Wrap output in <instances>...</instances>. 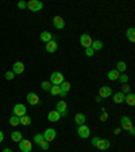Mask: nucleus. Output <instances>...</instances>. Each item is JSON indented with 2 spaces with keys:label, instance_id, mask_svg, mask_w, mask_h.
Here are the masks:
<instances>
[{
  "label": "nucleus",
  "instance_id": "nucleus-1",
  "mask_svg": "<svg viewBox=\"0 0 135 152\" xmlns=\"http://www.w3.org/2000/svg\"><path fill=\"white\" fill-rule=\"evenodd\" d=\"M65 82V76L62 75L61 72H53L50 76V83L53 86H61V83Z\"/></svg>",
  "mask_w": 135,
  "mask_h": 152
},
{
  "label": "nucleus",
  "instance_id": "nucleus-17",
  "mask_svg": "<svg viewBox=\"0 0 135 152\" xmlns=\"http://www.w3.org/2000/svg\"><path fill=\"white\" fill-rule=\"evenodd\" d=\"M57 49H58V44H57L56 41H53V39L46 44V50L49 52V53H54Z\"/></svg>",
  "mask_w": 135,
  "mask_h": 152
},
{
  "label": "nucleus",
  "instance_id": "nucleus-11",
  "mask_svg": "<svg viewBox=\"0 0 135 152\" xmlns=\"http://www.w3.org/2000/svg\"><path fill=\"white\" fill-rule=\"evenodd\" d=\"M111 95H112V90H111V87H108V86L100 87V90H99V96H100V98H108V96H111Z\"/></svg>",
  "mask_w": 135,
  "mask_h": 152
},
{
  "label": "nucleus",
  "instance_id": "nucleus-18",
  "mask_svg": "<svg viewBox=\"0 0 135 152\" xmlns=\"http://www.w3.org/2000/svg\"><path fill=\"white\" fill-rule=\"evenodd\" d=\"M85 121H87V118H85L84 113H77L74 115V122L77 124V125H84Z\"/></svg>",
  "mask_w": 135,
  "mask_h": 152
},
{
  "label": "nucleus",
  "instance_id": "nucleus-12",
  "mask_svg": "<svg viewBox=\"0 0 135 152\" xmlns=\"http://www.w3.org/2000/svg\"><path fill=\"white\" fill-rule=\"evenodd\" d=\"M110 145H111V142H110V140H107V139H99L97 144H96V147H97L100 151H105V149H108Z\"/></svg>",
  "mask_w": 135,
  "mask_h": 152
},
{
  "label": "nucleus",
  "instance_id": "nucleus-13",
  "mask_svg": "<svg viewBox=\"0 0 135 152\" xmlns=\"http://www.w3.org/2000/svg\"><path fill=\"white\" fill-rule=\"evenodd\" d=\"M53 25H54L56 28L62 30V28L65 27V20L62 19V16H54L53 18Z\"/></svg>",
  "mask_w": 135,
  "mask_h": 152
},
{
  "label": "nucleus",
  "instance_id": "nucleus-36",
  "mask_svg": "<svg viewBox=\"0 0 135 152\" xmlns=\"http://www.w3.org/2000/svg\"><path fill=\"white\" fill-rule=\"evenodd\" d=\"M49 144H50V142H47L46 140H45V141L42 142V144H41V145H39V147H41L42 149H45V151H46V149H49Z\"/></svg>",
  "mask_w": 135,
  "mask_h": 152
},
{
  "label": "nucleus",
  "instance_id": "nucleus-6",
  "mask_svg": "<svg viewBox=\"0 0 135 152\" xmlns=\"http://www.w3.org/2000/svg\"><path fill=\"white\" fill-rule=\"evenodd\" d=\"M26 113H27V109H26L25 104L18 103V104L14 106V115H16V117H22V115H26Z\"/></svg>",
  "mask_w": 135,
  "mask_h": 152
},
{
  "label": "nucleus",
  "instance_id": "nucleus-38",
  "mask_svg": "<svg viewBox=\"0 0 135 152\" xmlns=\"http://www.w3.org/2000/svg\"><path fill=\"white\" fill-rule=\"evenodd\" d=\"M100 120H101V121H107V120H108V114L105 113V111H103V114H101Z\"/></svg>",
  "mask_w": 135,
  "mask_h": 152
},
{
  "label": "nucleus",
  "instance_id": "nucleus-14",
  "mask_svg": "<svg viewBox=\"0 0 135 152\" xmlns=\"http://www.w3.org/2000/svg\"><path fill=\"white\" fill-rule=\"evenodd\" d=\"M23 71H25V64L22 61H16L12 65V72L15 75H20V73H23Z\"/></svg>",
  "mask_w": 135,
  "mask_h": 152
},
{
  "label": "nucleus",
  "instance_id": "nucleus-34",
  "mask_svg": "<svg viewBox=\"0 0 135 152\" xmlns=\"http://www.w3.org/2000/svg\"><path fill=\"white\" fill-rule=\"evenodd\" d=\"M4 76H6L7 80H12L14 77H15V73H14L12 71H8V72H6V75H4Z\"/></svg>",
  "mask_w": 135,
  "mask_h": 152
},
{
  "label": "nucleus",
  "instance_id": "nucleus-10",
  "mask_svg": "<svg viewBox=\"0 0 135 152\" xmlns=\"http://www.w3.org/2000/svg\"><path fill=\"white\" fill-rule=\"evenodd\" d=\"M26 99H27V102H28L30 104H32V106H35V104H38L39 102H41L39 96H38L35 92H28L27 96H26Z\"/></svg>",
  "mask_w": 135,
  "mask_h": 152
},
{
  "label": "nucleus",
  "instance_id": "nucleus-21",
  "mask_svg": "<svg viewBox=\"0 0 135 152\" xmlns=\"http://www.w3.org/2000/svg\"><path fill=\"white\" fill-rule=\"evenodd\" d=\"M11 139H12V141L19 142V141H22L23 140V136H22V133L19 132V130H15V132L11 133Z\"/></svg>",
  "mask_w": 135,
  "mask_h": 152
},
{
  "label": "nucleus",
  "instance_id": "nucleus-24",
  "mask_svg": "<svg viewBox=\"0 0 135 152\" xmlns=\"http://www.w3.org/2000/svg\"><path fill=\"white\" fill-rule=\"evenodd\" d=\"M53 39V37H51V33H49V31H43V33H41V41H43V42H49V41H51Z\"/></svg>",
  "mask_w": 135,
  "mask_h": 152
},
{
  "label": "nucleus",
  "instance_id": "nucleus-26",
  "mask_svg": "<svg viewBox=\"0 0 135 152\" xmlns=\"http://www.w3.org/2000/svg\"><path fill=\"white\" fill-rule=\"evenodd\" d=\"M126 69H127V64L124 63V61H119V63L116 64V71L119 73H123Z\"/></svg>",
  "mask_w": 135,
  "mask_h": 152
},
{
  "label": "nucleus",
  "instance_id": "nucleus-9",
  "mask_svg": "<svg viewBox=\"0 0 135 152\" xmlns=\"http://www.w3.org/2000/svg\"><path fill=\"white\" fill-rule=\"evenodd\" d=\"M120 124H122V129L123 130H130L131 128H134V125H132V122H131V118L127 117V115L122 117V120H120Z\"/></svg>",
  "mask_w": 135,
  "mask_h": 152
},
{
  "label": "nucleus",
  "instance_id": "nucleus-40",
  "mask_svg": "<svg viewBox=\"0 0 135 152\" xmlns=\"http://www.w3.org/2000/svg\"><path fill=\"white\" fill-rule=\"evenodd\" d=\"M129 132H130V134H131V136H134V134H135V128H131Z\"/></svg>",
  "mask_w": 135,
  "mask_h": 152
},
{
  "label": "nucleus",
  "instance_id": "nucleus-28",
  "mask_svg": "<svg viewBox=\"0 0 135 152\" xmlns=\"http://www.w3.org/2000/svg\"><path fill=\"white\" fill-rule=\"evenodd\" d=\"M34 141H35V144H37V145H41L42 142L45 141L43 134H41V133H37V134L34 136Z\"/></svg>",
  "mask_w": 135,
  "mask_h": 152
},
{
  "label": "nucleus",
  "instance_id": "nucleus-5",
  "mask_svg": "<svg viewBox=\"0 0 135 152\" xmlns=\"http://www.w3.org/2000/svg\"><path fill=\"white\" fill-rule=\"evenodd\" d=\"M56 109L62 117H66V115H68V103H66L65 101L57 102V107Z\"/></svg>",
  "mask_w": 135,
  "mask_h": 152
},
{
  "label": "nucleus",
  "instance_id": "nucleus-33",
  "mask_svg": "<svg viewBox=\"0 0 135 152\" xmlns=\"http://www.w3.org/2000/svg\"><path fill=\"white\" fill-rule=\"evenodd\" d=\"M130 90H131V87H130V86H129V83H126V84H123V86H122V92H123V94H124V95H126V94H129V92H130Z\"/></svg>",
  "mask_w": 135,
  "mask_h": 152
},
{
  "label": "nucleus",
  "instance_id": "nucleus-7",
  "mask_svg": "<svg viewBox=\"0 0 135 152\" xmlns=\"http://www.w3.org/2000/svg\"><path fill=\"white\" fill-rule=\"evenodd\" d=\"M92 42H93V39L91 38V35H88V34H82L81 37H80V44H81V46L82 48H91V45H92Z\"/></svg>",
  "mask_w": 135,
  "mask_h": 152
},
{
  "label": "nucleus",
  "instance_id": "nucleus-3",
  "mask_svg": "<svg viewBox=\"0 0 135 152\" xmlns=\"http://www.w3.org/2000/svg\"><path fill=\"white\" fill-rule=\"evenodd\" d=\"M77 134H79L81 139H88L89 134H91V129H89V126H87V125H79V128H77Z\"/></svg>",
  "mask_w": 135,
  "mask_h": 152
},
{
  "label": "nucleus",
  "instance_id": "nucleus-8",
  "mask_svg": "<svg viewBox=\"0 0 135 152\" xmlns=\"http://www.w3.org/2000/svg\"><path fill=\"white\" fill-rule=\"evenodd\" d=\"M19 149L22 152H30L32 149V144L30 140H22L19 141Z\"/></svg>",
  "mask_w": 135,
  "mask_h": 152
},
{
  "label": "nucleus",
  "instance_id": "nucleus-32",
  "mask_svg": "<svg viewBox=\"0 0 135 152\" xmlns=\"http://www.w3.org/2000/svg\"><path fill=\"white\" fill-rule=\"evenodd\" d=\"M41 87L45 90V91H49V90L51 88V83H50V82H42Z\"/></svg>",
  "mask_w": 135,
  "mask_h": 152
},
{
  "label": "nucleus",
  "instance_id": "nucleus-22",
  "mask_svg": "<svg viewBox=\"0 0 135 152\" xmlns=\"http://www.w3.org/2000/svg\"><path fill=\"white\" fill-rule=\"evenodd\" d=\"M119 76H120V73L118 72L116 69H111L110 72H108L107 77H108L110 80H112V82H113V80H118V79H119Z\"/></svg>",
  "mask_w": 135,
  "mask_h": 152
},
{
  "label": "nucleus",
  "instance_id": "nucleus-23",
  "mask_svg": "<svg viewBox=\"0 0 135 152\" xmlns=\"http://www.w3.org/2000/svg\"><path fill=\"white\" fill-rule=\"evenodd\" d=\"M91 48L93 49V50H100V49H103V41H100V39H95V41L92 42Z\"/></svg>",
  "mask_w": 135,
  "mask_h": 152
},
{
  "label": "nucleus",
  "instance_id": "nucleus-30",
  "mask_svg": "<svg viewBox=\"0 0 135 152\" xmlns=\"http://www.w3.org/2000/svg\"><path fill=\"white\" fill-rule=\"evenodd\" d=\"M9 125H12V126H16V125H19V117H16V115H12V117L9 118Z\"/></svg>",
  "mask_w": 135,
  "mask_h": 152
},
{
  "label": "nucleus",
  "instance_id": "nucleus-25",
  "mask_svg": "<svg viewBox=\"0 0 135 152\" xmlns=\"http://www.w3.org/2000/svg\"><path fill=\"white\" fill-rule=\"evenodd\" d=\"M19 124H22V125L27 126V125L31 124V118L28 117V115H22V117H19Z\"/></svg>",
  "mask_w": 135,
  "mask_h": 152
},
{
  "label": "nucleus",
  "instance_id": "nucleus-16",
  "mask_svg": "<svg viewBox=\"0 0 135 152\" xmlns=\"http://www.w3.org/2000/svg\"><path fill=\"white\" fill-rule=\"evenodd\" d=\"M112 101H113V103H116V104L123 103V102H124V94H123L122 91H119V92H115V94H113V98H112Z\"/></svg>",
  "mask_w": 135,
  "mask_h": 152
},
{
  "label": "nucleus",
  "instance_id": "nucleus-35",
  "mask_svg": "<svg viewBox=\"0 0 135 152\" xmlns=\"http://www.w3.org/2000/svg\"><path fill=\"white\" fill-rule=\"evenodd\" d=\"M85 54H87L88 57H92L95 54V50L92 49V48H87V49H85Z\"/></svg>",
  "mask_w": 135,
  "mask_h": 152
},
{
  "label": "nucleus",
  "instance_id": "nucleus-19",
  "mask_svg": "<svg viewBox=\"0 0 135 152\" xmlns=\"http://www.w3.org/2000/svg\"><path fill=\"white\" fill-rule=\"evenodd\" d=\"M124 102H126L129 106H134L135 104V95L132 92H129V94L124 95Z\"/></svg>",
  "mask_w": 135,
  "mask_h": 152
},
{
  "label": "nucleus",
  "instance_id": "nucleus-4",
  "mask_svg": "<svg viewBox=\"0 0 135 152\" xmlns=\"http://www.w3.org/2000/svg\"><path fill=\"white\" fill-rule=\"evenodd\" d=\"M56 137H57V132H56V129H53V128H49V129L45 130V133H43V139L46 140L47 142L54 141V140H56Z\"/></svg>",
  "mask_w": 135,
  "mask_h": 152
},
{
  "label": "nucleus",
  "instance_id": "nucleus-45",
  "mask_svg": "<svg viewBox=\"0 0 135 152\" xmlns=\"http://www.w3.org/2000/svg\"><path fill=\"white\" fill-rule=\"evenodd\" d=\"M95 101H96V102H100L101 98H100V96H96V99H95Z\"/></svg>",
  "mask_w": 135,
  "mask_h": 152
},
{
  "label": "nucleus",
  "instance_id": "nucleus-20",
  "mask_svg": "<svg viewBox=\"0 0 135 152\" xmlns=\"http://www.w3.org/2000/svg\"><path fill=\"white\" fill-rule=\"evenodd\" d=\"M126 35L129 38L130 42H135V28L134 27H129L126 31Z\"/></svg>",
  "mask_w": 135,
  "mask_h": 152
},
{
  "label": "nucleus",
  "instance_id": "nucleus-15",
  "mask_svg": "<svg viewBox=\"0 0 135 152\" xmlns=\"http://www.w3.org/2000/svg\"><path fill=\"white\" fill-rule=\"evenodd\" d=\"M47 120L50 121V122H57L58 120H61V114L57 110H51L50 113L47 114Z\"/></svg>",
  "mask_w": 135,
  "mask_h": 152
},
{
  "label": "nucleus",
  "instance_id": "nucleus-31",
  "mask_svg": "<svg viewBox=\"0 0 135 152\" xmlns=\"http://www.w3.org/2000/svg\"><path fill=\"white\" fill-rule=\"evenodd\" d=\"M118 80H119L122 84H126V83H129V76H127L126 73H122V75L119 76V79H118Z\"/></svg>",
  "mask_w": 135,
  "mask_h": 152
},
{
  "label": "nucleus",
  "instance_id": "nucleus-42",
  "mask_svg": "<svg viewBox=\"0 0 135 152\" xmlns=\"http://www.w3.org/2000/svg\"><path fill=\"white\" fill-rule=\"evenodd\" d=\"M3 139H4V134H3V132H1V130H0V142L3 141Z\"/></svg>",
  "mask_w": 135,
  "mask_h": 152
},
{
  "label": "nucleus",
  "instance_id": "nucleus-37",
  "mask_svg": "<svg viewBox=\"0 0 135 152\" xmlns=\"http://www.w3.org/2000/svg\"><path fill=\"white\" fill-rule=\"evenodd\" d=\"M18 7L20 10H23V8H26V7H27V3H26V1H19L18 3Z\"/></svg>",
  "mask_w": 135,
  "mask_h": 152
},
{
  "label": "nucleus",
  "instance_id": "nucleus-43",
  "mask_svg": "<svg viewBox=\"0 0 135 152\" xmlns=\"http://www.w3.org/2000/svg\"><path fill=\"white\" fill-rule=\"evenodd\" d=\"M65 95H66V92H64L62 90H61V94H60V96H62V98H64V96H65Z\"/></svg>",
  "mask_w": 135,
  "mask_h": 152
},
{
  "label": "nucleus",
  "instance_id": "nucleus-27",
  "mask_svg": "<svg viewBox=\"0 0 135 152\" xmlns=\"http://www.w3.org/2000/svg\"><path fill=\"white\" fill-rule=\"evenodd\" d=\"M50 91V94L53 95V96H57V95L61 94V87L60 86H51V88L49 90Z\"/></svg>",
  "mask_w": 135,
  "mask_h": 152
},
{
  "label": "nucleus",
  "instance_id": "nucleus-29",
  "mask_svg": "<svg viewBox=\"0 0 135 152\" xmlns=\"http://www.w3.org/2000/svg\"><path fill=\"white\" fill-rule=\"evenodd\" d=\"M60 87H61V90H62L64 92H66V94H68V91L70 90V87H72V86H70V83H69V82H66V80H65V82L61 83Z\"/></svg>",
  "mask_w": 135,
  "mask_h": 152
},
{
  "label": "nucleus",
  "instance_id": "nucleus-41",
  "mask_svg": "<svg viewBox=\"0 0 135 152\" xmlns=\"http://www.w3.org/2000/svg\"><path fill=\"white\" fill-rule=\"evenodd\" d=\"M120 132H122V129H119V128H116V129L113 130V133H115V134H119Z\"/></svg>",
  "mask_w": 135,
  "mask_h": 152
},
{
  "label": "nucleus",
  "instance_id": "nucleus-2",
  "mask_svg": "<svg viewBox=\"0 0 135 152\" xmlns=\"http://www.w3.org/2000/svg\"><path fill=\"white\" fill-rule=\"evenodd\" d=\"M27 8L32 12H38V11H41L43 8V4L41 1H38V0H30L27 3Z\"/></svg>",
  "mask_w": 135,
  "mask_h": 152
},
{
  "label": "nucleus",
  "instance_id": "nucleus-44",
  "mask_svg": "<svg viewBox=\"0 0 135 152\" xmlns=\"http://www.w3.org/2000/svg\"><path fill=\"white\" fill-rule=\"evenodd\" d=\"M3 152H12V151H11L9 148H4V149H3Z\"/></svg>",
  "mask_w": 135,
  "mask_h": 152
},
{
  "label": "nucleus",
  "instance_id": "nucleus-39",
  "mask_svg": "<svg viewBox=\"0 0 135 152\" xmlns=\"http://www.w3.org/2000/svg\"><path fill=\"white\" fill-rule=\"evenodd\" d=\"M99 139H100V137H93V139H92V145H93V147H96V144H97Z\"/></svg>",
  "mask_w": 135,
  "mask_h": 152
}]
</instances>
